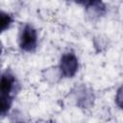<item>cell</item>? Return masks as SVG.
<instances>
[{"instance_id":"obj_7","label":"cell","mask_w":123,"mask_h":123,"mask_svg":"<svg viewBox=\"0 0 123 123\" xmlns=\"http://www.w3.org/2000/svg\"><path fill=\"white\" fill-rule=\"evenodd\" d=\"M1 53H2V43L0 41V55H1Z\"/></svg>"},{"instance_id":"obj_5","label":"cell","mask_w":123,"mask_h":123,"mask_svg":"<svg viewBox=\"0 0 123 123\" xmlns=\"http://www.w3.org/2000/svg\"><path fill=\"white\" fill-rule=\"evenodd\" d=\"M12 22L13 18L11 14L3 11H0V34L9 29Z\"/></svg>"},{"instance_id":"obj_1","label":"cell","mask_w":123,"mask_h":123,"mask_svg":"<svg viewBox=\"0 0 123 123\" xmlns=\"http://www.w3.org/2000/svg\"><path fill=\"white\" fill-rule=\"evenodd\" d=\"M37 45V34L36 29L30 25L26 24L19 36V46L25 52H33L36 50Z\"/></svg>"},{"instance_id":"obj_4","label":"cell","mask_w":123,"mask_h":123,"mask_svg":"<svg viewBox=\"0 0 123 123\" xmlns=\"http://www.w3.org/2000/svg\"><path fill=\"white\" fill-rule=\"evenodd\" d=\"M12 96L0 94V117L5 116L10 111L12 105Z\"/></svg>"},{"instance_id":"obj_2","label":"cell","mask_w":123,"mask_h":123,"mask_svg":"<svg viewBox=\"0 0 123 123\" xmlns=\"http://www.w3.org/2000/svg\"><path fill=\"white\" fill-rule=\"evenodd\" d=\"M79 62L77 57L72 52L64 53L60 61V70L62 76L72 78L78 71Z\"/></svg>"},{"instance_id":"obj_6","label":"cell","mask_w":123,"mask_h":123,"mask_svg":"<svg viewBox=\"0 0 123 123\" xmlns=\"http://www.w3.org/2000/svg\"><path fill=\"white\" fill-rule=\"evenodd\" d=\"M75 3L77 4H80V5H84V6H86L90 0H73Z\"/></svg>"},{"instance_id":"obj_3","label":"cell","mask_w":123,"mask_h":123,"mask_svg":"<svg viewBox=\"0 0 123 123\" xmlns=\"http://www.w3.org/2000/svg\"><path fill=\"white\" fill-rule=\"evenodd\" d=\"M16 86V79L11 70H6L0 74V94L11 95Z\"/></svg>"}]
</instances>
